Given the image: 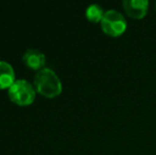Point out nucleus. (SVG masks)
<instances>
[{"label":"nucleus","instance_id":"obj_2","mask_svg":"<svg viewBox=\"0 0 156 155\" xmlns=\"http://www.w3.org/2000/svg\"><path fill=\"white\" fill-rule=\"evenodd\" d=\"M8 96L13 103L19 106H27L34 102L36 90L29 81L18 79L8 89Z\"/></svg>","mask_w":156,"mask_h":155},{"label":"nucleus","instance_id":"obj_4","mask_svg":"<svg viewBox=\"0 0 156 155\" xmlns=\"http://www.w3.org/2000/svg\"><path fill=\"white\" fill-rule=\"evenodd\" d=\"M122 6L127 16L140 20L147 16L150 3L147 0H124L122 1Z\"/></svg>","mask_w":156,"mask_h":155},{"label":"nucleus","instance_id":"obj_1","mask_svg":"<svg viewBox=\"0 0 156 155\" xmlns=\"http://www.w3.org/2000/svg\"><path fill=\"white\" fill-rule=\"evenodd\" d=\"M33 85L36 93L46 98H55L60 96L63 90V84L60 77L49 67H45L37 71Z\"/></svg>","mask_w":156,"mask_h":155},{"label":"nucleus","instance_id":"obj_7","mask_svg":"<svg viewBox=\"0 0 156 155\" xmlns=\"http://www.w3.org/2000/svg\"><path fill=\"white\" fill-rule=\"evenodd\" d=\"M104 14L105 11L103 10V8L97 3L88 5L85 11V16H86L87 20L93 23H100Z\"/></svg>","mask_w":156,"mask_h":155},{"label":"nucleus","instance_id":"obj_6","mask_svg":"<svg viewBox=\"0 0 156 155\" xmlns=\"http://www.w3.org/2000/svg\"><path fill=\"white\" fill-rule=\"evenodd\" d=\"M16 81L15 70L10 63L0 61V89H9Z\"/></svg>","mask_w":156,"mask_h":155},{"label":"nucleus","instance_id":"obj_8","mask_svg":"<svg viewBox=\"0 0 156 155\" xmlns=\"http://www.w3.org/2000/svg\"><path fill=\"white\" fill-rule=\"evenodd\" d=\"M155 10H156V3H155Z\"/></svg>","mask_w":156,"mask_h":155},{"label":"nucleus","instance_id":"obj_5","mask_svg":"<svg viewBox=\"0 0 156 155\" xmlns=\"http://www.w3.org/2000/svg\"><path fill=\"white\" fill-rule=\"evenodd\" d=\"M23 62L28 68L38 71L41 69L45 68L46 56L41 50L30 48L23 55Z\"/></svg>","mask_w":156,"mask_h":155},{"label":"nucleus","instance_id":"obj_3","mask_svg":"<svg viewBox=\"0 0 156 155\" xmlns=\"http://www.w3.org/2000/svg\"><path fill=\"white\" fill-rule=\"evenodd\" d=\"M101 30L109 37H120L127 29V21L120 12L116 10L105 11L100 23Z\"/></svg>","mask_w":156,"mask_h":155}]
</instances>
